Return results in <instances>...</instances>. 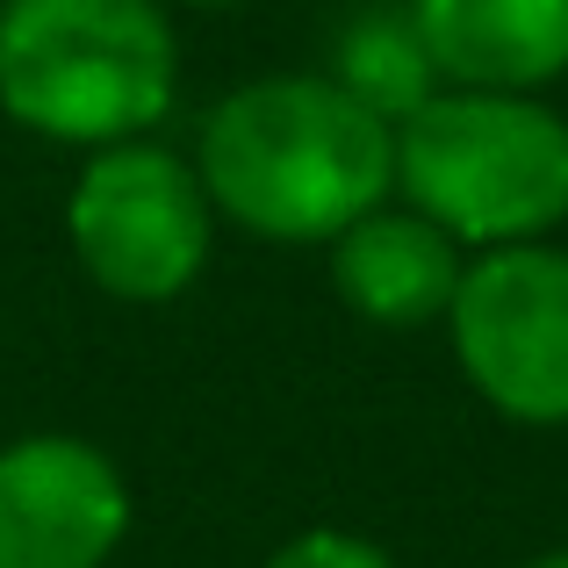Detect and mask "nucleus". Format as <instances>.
Segmentation results:
<instances>
[{
    "label": "nucleus",
    "instance_id": "obj_5",
    "mask_svg": "<svg viewBox=\"0 0 568 568\" xmlns=\"http://www.w3.org/2000/svg\"><path fill=\"white\" fill-rule=\"evenodd\" d=\"M446 324L489 410L511 425H568V252L540 237L489 245L460 274Z\"/></svg>",
    "mask_w": 568,
    "mask_h": 568
},
{
    "label": "nucleus",
    "instance_id": "obj_9",
    "mask_svg": "<svg viewBox=\"0 0 568 568\" xmlns=\"http://www.w3.org/2000/svg\"><path fill=\"white\" fill-rule=\"evenodd\" d=\"M332 80L346 87L353 101H367L382 123H403L410 109L432 101V80H439V72H432L425 43H417L410 8H403V14H361V22L346 29Z\"/></svg>",
    "mask_w": 568,
    "mask_h": 568
},
{
    "label": "nucleus",
    "instance_id": "obj_8",
    "mask_svg": "<svg viewBox=\"0 0 568 568\" xmlns=\"http://www.w3.org/2000/svg\"><path fill=\"white\" fill-rule=\"evenodd\" d=\"M332 281L353 317L382 324V332H417V324L446 317L460 288V252L417 209H367L361 223L338 231Z\"/></svg>",
    "mask_w": 568,
    "mask_h": 568
},
{
    "label": "nucleus",
    "instance_id": "obj_11",
    "mask_svg": "<svg viewBox=\"0 0 568 568\" xmlns=\"http://www.w3.org/2000/svg\"><path fill=\"white\" fill-rule=\"evenodd\" d=\"M532 568H568V547H561V555H540V561H532Z\"/></svg>",
    "mask_w": 568,
    "mask_h": 568
},
{
    "label": "nucleus",
    "instance_id": "obj_3",
    "mask_svg": "<svg viewBox=\"0 0 568 568\" xmlns=\"http://www.w3.org/2000/svg\"><path fill=\"white\" fill-rule=\"evenodd\" d=\"M396 187L454 245L547 237L568 216V123L532 94H432L396 123Z\"/></svg>",
    "mask_w": 568,
    "mask_h": 568
},
{
    "label": "nucleus",
    "instance_id": "obj_10",
    "mask_svg": "<svg viewBox=\"0 0 568 568\" xmlns=\"http://www.w3.org/2000/svg\"><path fill=\"white\" fill-rule=\"evenodd\" d=\"M266 568H396V561H388L375 540H361V532L317 526V532H295L288 547H274V561H266Z\"/></svg>",
    "mask_w": 568,
    "mask_h": 568
},
{
    "label": "nucleus",
    "instance_id": "obj_7",
    "mask_svg": "<svg viewBox=\"0 0 568 568\" xmlns=\"http://www.w3.org/2000/svg\"><path fill=\"white\" fill-rule=\"evenodd\" d=\"M432 72L483 94H532L568 72V0H410Z\"/></svg>",
    "mask_w": 568,
    "mask_h": 568
},
{
    "label": "nucleus",
    "instance_id": "obj_1",
    "mask_svg": "<svg viewBox=\"0 0 568 568\" xmlns=\"http://www.w3.org/2000/svg\"><path fill=\"white\" fill-rule=\"evenodd\" d=\"M209 209L274 245H324L396 181V138L367 101L324 72H281L223 94L202 123Z\"/></svg>",
    "mask_w": 568,
    "mask_h": 568
},
{
    "label": "nucleus",
    "instance_id": "obj_2",
    "mask_svg": "<svg viewBox=\"0 0 568 568\" xmlns=\"http://www.w3.org/2000/svg\"><path fill=\"white\" fill-rule=\"evenodd\" d=\"M0 109L51 144H130L173 109L159 0H0Z\"/></svg>",
    "mask_w": 568,
    "mask_h": 568
},
{
    "label": "nucleus",
    "instance_id": "obj_12",
    "mask_svg": "<svg viewBox=\"0 0 568 568\" xmlns=\"http://www.w3.org/2000/svg\"><path fill=\"white\" fill-rule=\"evenodd\" d=\"M187 8H223V0H187Z\"/></svg>",
    "mask_w": 568,
    "mask_h": 568
},
{
    "label": "nucleus",
    "instance_id": "obj_4",
    "mask_svg": "<svg viewBox=\"0 0 568 568\" xmlns=\"http://www.w3.org/2000/svg\"><path fill=\"white\" fill-rule=\"evenodd\" d=\"M72 252L115 303H173L209 260V194L187 159L159 144H101L72 187Z\"/></svg>",
    "mask_w": 568,
    "mask_h": 568
},
{
    "label": "nucleus",
    "instance_id": "obj_6",
    "mask_svg": "<svg viewBox=\"0 0 568 568\" xmlns=\"http://www.w3.org/2000/svg\"><path fill=\"white\" fill-rule=\"evenodd\" d=\"M130 532L115 460L65 432L0 446V568H101Z\"/></svg>",
    "mask_w": 568,
    "mask_h": 568
}]
</instances>
